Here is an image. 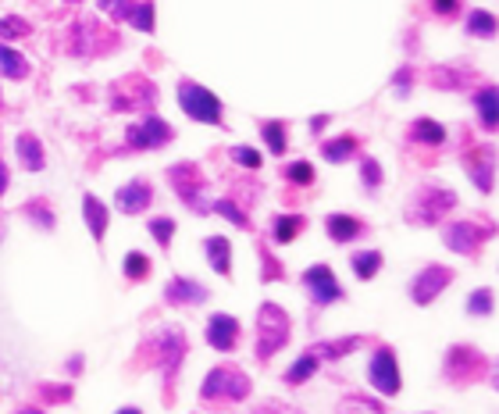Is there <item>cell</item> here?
Masks as SVG:
<instances>
[{
  "instance_id": "6da1fadb",
  "label": "cell",
  "mask_w": 499,
  "mask_h": 414,
  "mask_svg": "<svg viewBox=\"0 0 499 414\" xmlns=\"http://www.w3.org/2000/svg\"><path fill=\"white\" fill-rule=\"evenodd\" d=\"M289 340V318L282 308L275 304H264L260 308V318H257V358L267 361L275 351H282Z\"/></svg>"
},
{
  "instance_id": "7a4b0ae2",
  "label": "cell",
  "mask_w": 499,
  "mask_h": 414,
  "mask_svg": "<svg viewBox=\"0 0 499 414\" xmlns=\"http://www.w3.org/2000/svg\"><path fill=\"white\" fill-rule=\"evenodd\" d=\"M453 204H457V193H453V190L425 186V190L414 197V204L407 207V218H410V222H421V225H436V222H443L446 211H453Z\"/></svg>"
},
{
  "instance_id": "3957f363",
  "label": "cell",
  "mask_w": 499,
  "mask_h": 414,
  "mask_svg": "<svg viewBox=\"0 0 499 414\" xmlns=\"http://www.w3.org/2000/svg\"><path fill=\"white\" fill-rule=\"evenodd\" d=\"M179 104H182V111H186L190 118H197V122H207V125H218V122H222V104H218V97H215L211 89L197 86V82H182V86H179Z\"/></svg>"
},
{
  "instance_id": "277c9868",
  "label": "cell",
  "mask_w": 499,
  "mask_h": 414,
  "mask_svg": "<svg viewBox=\"0 0 499 414\" xmlns=\"http://www.w3.org/2000/svg\"><path fill=\"white\" fill-rule=\"evenodd\" d=\"M200 393L204 401H243L249 393V379L240 368H215Z\"/></svg>"
},
{
  "instance_id": "5b68a950",
  "label": "cell",
  "mask_w": 499,
  "mask_h": 414,
  "mask_svg": "<svg viewBox=\"0 0 499 414\" xmlns=\"http://www.w3.org/2000/svg\"><path fill=\"white\" fill-rule=\"evenodd\" d=\"M303 286H307L310 300H314V304H321V308L343 297L339 279H335V272H332L328 265H314V268H307V272H303Z\"/></svg>"
},
{
  "instance_id": "8992f818",
  "label": "cell",
  "mask_w": 499,
  "mask_h": 414,
  "mask_svg": "<svg viewBox=\"0 0 499 414\" xmlns=\"http://www.w3.org/2000/svg\"><path fill=\"white\" fill-rule=\"evenodd\" d=\"M368 379H371V386H375L378 393H385V397L400 393V365H396V358H393L389 347H382V351L371 358V372H368Z\"/></svg>"
},
{
  "instance_id": "52a82bcc",
  "label": "cell",
  "mask_w": 499,
  "mask_h": 414,
  "mask_svg": "<svg viewBox=\"0 0 499 414\" xmlns=\"http://www.w3.org/2000/svg\"><path fill=\"white\" fill-rule=\"evenodd\" d=\"M450 279H453L450 268H443V265H428V268L410 283V297H414L418 304H432V300L443 293V286H450Z\"/></svg>"
},
{
  "instance_id": "ba28073f",
  "label": "cell",
  "mask_w": 499,
  "mask_h": 414,
  "mask_svg": "<svg viewBox=\"0 0 499 414\" xmlns=\"http://www.w3.org/2000/svg\"><path fill=\"white\" fill-rule=\"evenodd\" d=\"M165 139H172V125H165L157 114H147L140 125L129 129V147H140V150L161 147Z\"/></svg>"
},
{
  "instance_id": "9c48e42d",
  "label": "cell",
  "mask_w": 499,
  "mask_h": 414,
  "mask_svg": "<svg viewBox=\"0 0 499 414\" xmlns=\"http://www.w3.org/2000/svg\"><path fill=\"white\" fill-rule=\"evenodd\" d=\"M489 232H493V229H478V225H471V222L450 225V229H446V247L457 250V254H475Z\"/></svg>"
},
{
  "instance_id": "30bf717a",
  "label": "cell",
  "mask_w": 499,
  "mask_h": 414,
  "mask_svg": "<svg viewBox=\"0 0 499 414\" xmlns=\"http://www.w3.org/2000/svg\"><path fill=\"white\" fill-rule=\"evenodd\" d=\"M118 211H125V215H140V211H147L150 207V200H154V190H150V182L147 179H136V182H125L122 190H118Z\"/></svg>"
},
{
  "instance_id": "8fae6325",
  "label": "cell",
  "mask_w": 499,
  "mask_h": 414,
  "mask_svg": "<svg viewBox=\"0 0 499 414\" xmlns=\"http://www.w3.org/2000/svg\"><path fill=\"white\" fill-rule=\"evenodd\" d=\"M240 340V322L233 315H215L207 322V343L218 347V351H233Z\"/></svg>"
},
{
  "instance_id": "7c38bea8",
  "label": "cell",
  "mask_w": 499,
  "mask_h": 414,
  "mask_svg": "<svg viewBox=\"0 0 499 414\" xmlns=\"http://www.w3.org/2000/svg\"><path fill=\"white\" fill-rule=\"evenodd\" d=\"M172 182H175V190L186 197L190 207L197 204V207L204 211V204H200V200H204V186H200V179H197V168H190V165H175V168H172Z\"/></svg>"
},
{
  "instance_id": "4fadbf2b",
  "label": "cell",
  "mask_w": 499,
  "mask_h": 414,
  "mask_svg": "<svg viewBox=\"0 0 499 414\" xmlns=\"http://www.w3.org/2000/svg\"><path fill=\"white\" fill-rule=\"evenodd\" d=\"M165 300L168 304H204L207 300V290L200 283H190V279H172L165 286Z\"/></svg>"
},
{
  "instance_id": "5bb4252c",
  "label": "cell",
  "mask_w": 499,
  "mask_h": 414,
  "mask_svg": "<svg viewBox=\"0 0 499 414\" xmlns=\"http://www.w3.org/2000/svg\"><path fill=\"white\" fill-rule=\"evenodd\" d=\"M360 222L357 218H350V215H332L328 218V236L335 240V243H350V240H357L360 236Z\"/></svg>"
},
{
  "instance_id": "9a60e30c",
  "label": "cell",
  "mask_w": 499,
  "mask_h": 414,
  "mask_svg": "<svg viewBox=\"0 0 499 414\" xmlns=\"http://www.w3.org/2000/svg\"><path fill=\"white\" fill-rule=\"evenodd\" d=\"M82 211H86V222H89L93 240H104V232H107V207L97 197H86L82 200Z\"/></svg>"
},
{
  "instance_id": "2e32d148",
  "label": "cell",
  "mask_w": 499,
  "mask_h": 414,
  "mask_svg": "<svg viewBox=\"0 0 499 414\" xmlns=\"http://www.w3.org/2000/svg\"><path fill=\"white\" fill-rule=\"evenodd\" d=\"M18 157L29 172H43V147L36 136H18Z\"/></svg>"
},
{
  "instance_id": "e0dca14e",
  "label": "cell",
  "mask_w": 499,
  "mask_h": 414,
  "mask_svg": "<svg viewBox=\"0 0 499 414\" xmlns=\"http://www.w3.org/2000/svg\"><path fill=\"white\" fill-rule=\"evenodd\" d=\"M229 254H233L229 240H222V236H211V240H207V258H211V268H215V272H222V275H229V272H233Z\"/></svg>"
},
{
  "instance_id": "ac0fdd59",
  "label": "cell",
  "mask_w": 499,
  "mask_h": 414,
  "mask_svg": "<svg viewBox=\"0 0 499 414\" xmlns=\"http://www.w3.org/2000/svg\"><path fill=\"white\" fill-rule=\"evenodd\" d=\"M350 265H353V275H357V279H371V275H378V268H382V254H378V250H360V254L350 258Z\"/></svg>"
},
{
  "instance_id": "d6986e66",
  "label": "cell",
  "mask_w": 499,
  "mask_h": 414,
  "mask_svg": "<svg viewBox=\"0 0 499 414\" xmlns=\"http://www.w3.org/2000/svg\"><path fill=\"white\" fill-rule=\"evenodd\" d=\"M478 111H482V125L486 129H496V86H482L478 97H475Z\"/></svg>"
},
{
  "instance_id": "ffe728a7",
  "label": "cell",
  "mask_w": 499,
  "mask_h": 414,
  "mask_svg": "<svg viewBox=\"0 0 499 414\" xmlns=\"http://www.w3.org/2000/svg\"><path fill=\"white\" fill-rule=\"evenodd\" d=\"M410 136H414V139H421V143H428V147H439V143H446V129H443V125H436V122H428V118L414 122Z\"/></svg>"
},
{
  "instance_id": "44dd1931",
  "label": "cell",
  "mask_w": 499,
  "mask_h": 414,
  "mask_svg": "<svg viewBox=\"0 0 499 414\" xmlns=\"http://www.w3.org/2000/svg\"><path fill=\"white\" fill-rule=\"evenodd\" d=\"M0 72H4L7 79H21V75L29 72V64L21 61V54H18V50H11V46H4V43H0Z\"/></svg>"
},
{
  "instance_id": "7402d4cb",
  "label": "cell",
  "mask_w": 499,
  "mask_h": 414,
  "mask_svg": "<svg viewBox=\"0 0 499 414\" xmlns=\"http://www.w3.org/2000/svg\"><path fill=\"white\" fill-rule=\"evenodd\" d=\"M125 21H132L140 32H154V4H150V0L132 4V11H129V18H125Z\"/></svg>"
},
{
  "instance_id": "603a6c76",
  "label": "cell",
  "mask_w": 499,
  "mask_h": 414,
  "mask_svg": "<svg viewBox=\"0 0 499 414\" xmlns=\"http://www.w3.org/2000/svg\"><path fill=\"white\" fill-rule=\"evenodd\" d=\"M300 229H303V218L300 215H285V218H275V229L271 232H275L278 243H292Z\"/></svg>"
},
{
  "instance_id": "cb8c5ba5",
  "label": "cell",
  "mask_w": 499,
  "mask_h": 414,
  "mask_svg": "<svg viewBox=\"0 0 499 414\" xmlns=\"http://www.w3.org/2000/svg\"><path fill=\"white\" fill-rule=\"evenodd\" d=\"M321 154H325V161H346L353 154V136H339V139L321 143Z\"/></svg>"
},
{
  "instance_id": "d4e9b609",
  "label": "cell",
  "mask_w": 499,
  "mask_h": 414,
  "mask_svg": "<svg viewBox=\"0 0 499 414\" xmlns=\"http://www.w3.org/2000/svg\"><path fill=\"white\" fill-rule=\"evenodd\" d=\"M468 32H471V36H493V32H496V18H493L489 11H475V14L468 18Z\"/></svg>"
},
{
  "instance_id": "484cf974",
  "label": "cell",
  "mask_w": 499,
  "mask_h": 414,
  "mask_svg": "<svg viewBox=\"0 0 499 414\" xmlns=\"http://www.w3.org/2000/svg\"><path fill=\"white\" fill-rule=\"evenodd\" d=\"M314 368H317V354H303V358H300V361H296V365L289 368V376H285V379H289V383L296 386V383L310 379V376H314Z\"/></svg>"
},
{
  "instance_id": "4316f807",
  "label": "cell",
  "mask_w": 499,
  "mask_h": 414,
  "mask_svg": "<svg viewBox=\"0 0 499 414\" xmlns=\"http://www.w3.org/2000/svg\"><path fill=\"white\" fill-rule=\"evenodd\" d=\"M285 179L296 182V186H310V182H314V165H310V161H292V165L285 168Z\"/></svg>"
},
{
  "instance_id": "83f0119b",
  "label": "cell",
  "mask_w": 499,
  "mask_h": 414,
  "mask_svg": "<svg viewBox=\"0 0 499 414\" xmlns=\"http://www.w3.org/2000/svg\"><path fill=\"white\" fill-rule=\"evenodd\" d=\"M125 275H129V279H147V275H150V261H147V254L132 250V254L125 258Z\"/></svg>"
},
{
  "instance_id": "f1b7e54d",
  "label": "cell",
  "mask_w": 499,
  "mask_h": 414,
  "mask_svg": "<svg viewBox=\"0 0 499 414\" xmlns=\"http://www.w3.org/2000/svg\"><path fill=\"white\" fill-rule=\"evenodd\" d=\"M468 315H493V290H478L468 297Z\"/></svg>"
},
{
  "instance_id": "f546056e",
  "label": "cell",
  "mask_w": 499,
  "mask_h": 414,
  "mask_svg": "<svg viewBox=\"0 0 499 414\" xmlns=\"http://www.w3.org/2000/svg\"><path fill=\"white\" fill-rule=\"evenodd\" d=\"M264 139H267V147H271V154H282L285 150V129L282 125H275V122H264Z\"/></svg>"
},
{
  "instance_id": "4dcf8cb0",
  "label": "cell",
  "mask_w": 499,
  "mask_h": 414,
  "mask_svg": "<svg viewBox=\"0 0 499 414\" xmlns=\"http://www.w3.org/2000/svg\"><path fill=\"white\" fill-rule=\"evenodd\" d=\"M471 179H475V186H478L482 193L493 190V154H489L486 165H471Z\"/></svg>"
},
{
  "instance_id": "1f68e13d",
  "label": "cell",
  "mask_w": 499,
  "mask_h": 414,
  "mask_svg": "<svg viewBox=\"0 0 499 414\" xmlns=\"http://www.w3.org/2000/svg\"><path fill=\"white\" fill-rule=\"evenodd\" d=\"M150 232H154V240H157L161 247H168L172 236H175V222H172V218H154V222H150Z\"/></svg>"
},
{
  "instance_id": "d6a6232c",
  "label": "cell",
  "mask_w": 499,
  "mask_h": 414,
  "mask_svg": "<svg viewBox=\"0 0 499 414\" xmlns=\"http://www.w3.org/2000/svg\"><path fill=\"white\" fill-rule=\"evenodd\" d=\"M25 32H29V25H25L21 18H14V14L0 18V39H18V36H25Z\"/></svg>"
},
{
  "instance_id": "836d02e7",
  "label": "cell",
  "mask_w": 499,
  "mask_h": 414,
  "mask_svg": "<svg viewBox=\"0 0 499 414\" xmlns=\"http://www.w3.org/2000/svg\"><path fill=\"white\" fill-rule=\"evenodd\" d=\"M339 414H382V408L378 404H371V401H360V397H350L343 408H339Z\"/></svg>"
},
{
  "instance_id": "e575fe53",
  "label": "cell",
  "mask_w": 499,
  "mask_h": 414,
  "mask_svg": "<svg viewBox=\"0 0 499 414\" xmlns=\"http://www.w3.org/2000/svg\"><path fill=\"white\" fill-rule=\"evenodd\" d=\"M25 215H29L32 222H39V229H54V215H50L43 204H29V207H25Z\"/></svg>"
},
{
  "instance_id": "d590c367",
  "label": "cell",
  "mask_w": 499,
  "mask_h": 414,
  "mask_svg": "<svg viewBox=\"0 0 499 414\" xmlns=\"http://www.w3.org/2000/svg\"><path fill=\"white\" fill-rule=\"evenodd\" d=\"M132 4H136V0H100V7H104L111 18H129Z\"/></svg>"
},
{
  "instance_id": "8d00e7d4",
  "label": "cell",
  "mask_w": 499,
  "mask_h": 414,
  "mask_svg": "<svg viewBox=\"0 0 499 414\" xmlns=\"http://www.w3.org/2000/svg\"><path fill=\"white\" fill-rule=\"evenodd\" d=\"M360 172H364V179H368V186H371V190H378V182H382V168H378V161H375V157H364V165H360Z\"/></svg>"
},
{
  "instance_id": "74e56055",
  "label": "cell",
  "mask_w": 499,
  "mask_h": 414,
  "mask_svg": "<svg viewBox=\"0 0 499 414\" xmlns=\"http://www.w3.org/2000/svg\"><path fill=\"white\" fill-rule=\"evenodd\" d=\"M215 211H222V215H225L229 222H236V225H247V215H243V211H240L233 200H222V204H215Z\"/></svg>"
},
{
  "instance_id": "f35d334b",
  "label": "cell",
  "mask_w": 499,
  "mask_h": 414,
  "mask_svg": "<svg viewBox=\"0 0 499 414\" xmlns=\"http://www.w3.org/2000/svg\"><path fill=\"white\" fill-rule=\"evenodd\" d=\"M233 157H236L243 168H260V154H257V150H247V147H233Z\"/></svg>"
},
{
  "instance_id": "ab89813d",
  "label": "cell",
  "mask_w": 499,
  "mask_h": 414,
  "mask_svg": "<svg viewBox=\"0 0 499 414\" xmlns=\"http://www.w3.org/2000/svg\"><path fill=\"white\" fill-rule=\"evenodd\" d=\"M396 93H400V97H407V93H410V68H403V72L396 75Z\"/></svg>"
},
{
  "instance_id": "60d3db41",
  "label": "cell",
  "mask_w": 499,
  "mask_h": 414,
  "mask_svg": "<svg viewBox=\"0 0 499 414\" xmlns=\"http://www.w3.org/2000/svg\"><path fill=\"white\" fill-rule=\"evenodd\" d=\"M436 11L439 14H453L457 11V0H436Z\"/></svg>"
},
{
  "instance_id": "b9f144b4",
  "label": "cell",
  "mask_w": 499,
  "mask_h": 414,
  "mask_svg": "<svg viewBox=\"0 0 499 414\" xmlns=\"http://www.w3.org/2000/svg\"><path fill=\"white\" fill-rule=\"evenodd\" d=\"M325 122H328V118H325V114H317V118H314V125H310V129H314V132H321V129H325Z\"/></svg>"
},
{
  "instance_id": "7bdbcfd3",
  "label": "cell",
  "mask_w": 499,
  "mask_h": 414,
  "mask_svg": "<svg viewBox=\"0 0 499 414\" xmlns=\"http://www.w3.org/2000/svg\"><path fill=\"white\" fill-rule=\"evenodd\" d=\"M4 186H7V172H4V165H0V193H4Z\"/></svg>"
},
{
  "instance_id": "ee69618b",
  "label": "cell",
  "mask_w": 499,
  "mask_h": 414,
  "mask_svg": "<svg viewBox=\"0 0 499 414\" xmlns=\"http://www.w3.org/2000/svg\"><path fill=\"white\" fill-rule=\"evenodd\" d=\"M118 414H143V411H136V408H125V411H118Z\"/></svg>"
},
{
  "instance_id": "f6af8a7d",
  "label": "cell",
  "mask_w": 499,
  "mask_h": 414,
  "mask_svg": "<svg viewBox=\"0 0 499 414\" xmlns=\"http://www.w3.org/2000/svg\"><path fill=\"white\" fill-rule=\"evenodd\" d=\"M21 414H43V411H21Z\"/></svg>"
}]
</instances>
